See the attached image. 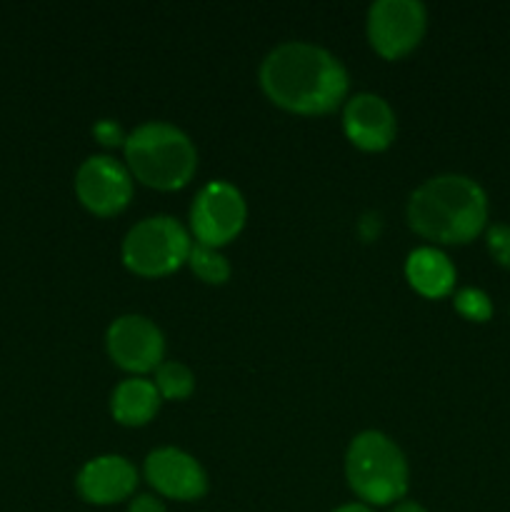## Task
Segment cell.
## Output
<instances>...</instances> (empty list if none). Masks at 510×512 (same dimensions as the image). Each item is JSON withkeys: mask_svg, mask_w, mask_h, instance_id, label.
Listing matches in <instances>:
<instances>
[{"mask_svg": "<svg viewBox=\"0 0 510 512\" xmlns=\"http://www.w3.org/2000/svg\"><path fill=\"white\" fill-rule=\"evenodd\" d=\"M368 40L383 58L395 60L415 50L428 28V10L420 0H375L368 8Z\"/></svg>", "mask_w": 510, "mask_h": 512, "instance_id": "cell-7", "label": "cell"}, {"mask_svg": "<svg viewBox=\"0 0 510 512\" xmlns=\"http://www.w3.org/2000/svg\"><path fill=\"white\" fill-rule=\"evenodd\" d=\"M488 223V195L478 180L460 173L433 175L410 193L408 225L425 240L463 245Z\"/></svg>", "mask_w": 510, "mask_h": 512, "instance_id": "cell-2", "label": "cell"}, {"mask_svg": "<svg viewBox=\"0 0 510 512\" xmlns=\"http://www.w3.org/2000/svg\"><path fill=\"white\" fill-rule=\"evenodd\" d=\"M488 250L495 263L510 270V225L498 223L488 230Z\"/></svg>", "mask_w": 510, "mask_h": 512, "instance_id": "cell-18", "label": "cell"}, {"mask_svg": "<svg viewBox=\"0 0 510 512\" xmlns=\"http://www.w3.org/2000/svg\"><path fill=\"white\" fill-rule=\"evenodd\" d=\"M123 150L130 175L155 190L185 188L198 170V148L168 120L140 123L128 133Z\"/></svg>", "mask_w": 510, "mask_h": 512, "instance_id": "cell-3", "label": "cell"}, {"mask_svg": "<svg viewBox=\"0 0 510 512\" xmlns=\"http://www.w3.org/2000/svg\"><path fill=\"white\" fill-rule=\"evenodd\" d=\"M188 265L190 270L208 285L228 283L230 273H233L228 258L220 253V248H210V245L200 243H193V248H190Z\"/></svg>", "mask_w": 510, "mask_h": 512, "instance_id": "cell-16", "label": "cell"}, {"mask_svg": "<svg viewBox=\"0 0 510 512\" xmlns=\"http://www.w3.org/2000/svg\"><path fill=\"white\" fill-rule=\"evenodd\" d=\"M393 512H428V510L418 503H400V505H395Z\"/></svg>", "mask_w": 510, "mask_h": 512, "instance_id": "cell-22", "label": "cell"}, {"mask_svg": "<svg viewBox=\"0 0 510 512\" xmlns=\"http://www.w3.org/2000/svg\"><path fill=\"white\" fill-rule=\"evenodd\" d=\"M333 512H373V510H370L365 503H348V505H340V508Z\"/></svg>", "mask_w": 510, "mask_h": 512, "instance_id": "cell-21", "label": "cell"}, {"mask_svg": "<svg viewBox=\"0 0 510 512\" xmlns=\"http://www.w3.org/2000/svg\"><path fill=\"white\" fill-rule=\"evenodd\" d=\"M160 400L163 398L153 380L133 375L115 385L113 395H110V413L120 425L135 428V425H145L155 418Z\"/></svg>", "mask_w": 510, "mask_h": 512, "instance_id": "cell-14", "label": "cell"}, {"mask_svg": "<svg viewBox=\"0 0 510 512\" xmlns=\"http://www.w3.org/2000/svg\"><path fill=\"white\" fill-rule=\"evenodd\" d=\"M190 248H193V238L183 223L170 215H150V218L138 220L125 233L120 258L130 273L143 275V278H160L188 263Z\"/></svg>", "mask_w": 510, "mask_h": 512, "instance_id": "cell-5", "label": "cell"}, {"mask_svg": "<svg viewBox=\"0 0 510 512\" xmlns=\"http://www.w3.org/2000/svg\"><path fill=\"white\" fill-rule=\"evenodd\" d=\"M345 478L368 505H390L408 493L410 468L393 438L380 430H363L345 450Z\"/></svg>", "mask_w": 510, "mask_h": 512, "instance_id": "cell-4", "label": "cell"}, {"mask_svg": "<svg viewBox=\"0 0 510 512\" xmlns=\"http://www.w3.org/2000/svg\"><path fill=\"white\" fill-rule=\"evenodd\" d=\"M93 135H95V140H98V143L108 145V148H115V145H125V138H128V135L123 133V128H120V125L115 123V120H110V118L98 120V123L93 125Z\"/></svg>", "mask_w": 510, "mask_h": 512, "instance_id": "cell-19", "label": "cell"}, {"mask_svg": "<svg viewBox=\"0 0 510 512\" xmlns=\"http://www.w3.org/2000/svg\"><path fill=\"white\" fill-rule=\"evenodd\" d=\"M75 195L95 215H118L133 198V175L113 155H90L75 173Z\"/></svg>", "mask_w": 510, "mask_h": 512, "instance_id": "cell-9", "label": "cell"}, {"mask_svg": "<svg viewBox=\"0 0 510 512\" xmlns=\"http://www.w3.org/2000/svg\"><path fill=\"white\" fill-rule=\"evenodd\" d=\"M453 303L455 310L473 323H485L493 315V303H490L488 293H483L480 288H460Z\"/></svg>", "mask_w": 510, "mask_h": 512, "instance_id": "cell-17", "label": "cell"}, {"mask_svg": "<svg viewBox=\"0 0 510 512\" xmlns=\"http://www.w3.org/2000/svg\"><path fill=\"white\" fill-rule=\"evenodd\" d=\"M405 278L425 298H443L455 288V265L440 248L423 245L405 260Z\"/></svg>", "mask_w": 510, "mask_h": 512, "instance_id": "cell-13", "label": "cell"}, {"mask_svg": "<svg viewBox=\"0 0 510 512\" xmlns=\"http://www.w3.org/2000/svg\"><path fill=\"white\" fill-rule=\"evenodd\" d=\"M145 478L160 495L173 500H198L208 493V473L185 450L165 445L145 458Z\"/></svg>", "mask_w": 510, "mask_h": 512, "instance_id": "cell-10", "label": "cell"}, {"mask_svg": "<svg viewBox=\"0 0 510 512\" xmlns=\"http://www.w3.org/2000/svg\"><path fill=\"white\" fill-rule=\"evenodd\" d=\"M138 485V470L123 455H98L80 468L75 478L80 498L93 505H113L130 498Z\"/></svg>", "mask_w": 510, "mask_h": 512, "instance_id": "cell-12", "label": "cell"}, {"mask_svg": "<svg viewBox=\"0 0 510 512\" xmlns=\"http://www.w3.org/2000/svg\"><path fill=\"white\" fill-rule=\"evenodd\" d=\"M105 348L118 368L133 375L150 373L165 360L163 330L140 313L115 318L105 333Z\"/></svg>", "mask_w": 510, "mask_h": 512, "instance_id": "cell-8", "label": "cell"}, {"mask_svg": "<svg viewBox=\"0 0 510 512\" xmlns=\"http://www.w3.org/2000/svg\"><path fill=\"white\" fill-rule=\"evenodd\" d=\"M155 388L165 400H185L195 390V375L180 360H163L155 368Z\"/></svg>", "mask_w": 510, "mask_h": 512, "instance_id": "cell-15", "label": "cell"}, {"mask_svg": "<svg viewBox=\"0 0 510 512\" xmlns=\"http://www.w3.org/2000/svg\"><path fill=\"white\" fill-rule=\"evenodd\" d=\"M263 93L278 108L298 115H325L348 100L350 75L338 55L308 40H285L258 70Z\"/></svg>", "mask_w": 510, "mask_h": 512, "instance_id": "cell-1", "label": "cell"}, {"mask_svg": "<svg viewBox=\"0 0 510 512\" xmlns=\"http://www.w3.org/2000/svg\"><path fill=\"white\" fill-rule=\"evenodd\" d=\"M343 130L355 148L378 153L395 140L398 120L383 95L365 90V93H355L345 100Z\"/></svg>", "mask_w": 510, "mask_h": 512, "instance_id": "cell-11", "label": "cell"}, {"mask_svg": "<svg viewBox=\"0 0 510 512\" xmlns=\"http://www.w3.org/2000/svg\"><path fill=\"white\" fill-rule=\"evenodd\" d=\"M248 220L243 193L228 180H210L195 193L190 205V233L195 243L223 248L235 240Z\"/></svg>", "mask_w": 510, "mask_h": 512, "instance_id": "cell-6", "label": "cell"}, {"mask_svg": "<svg viewBox=\"0 0 510 512\" xmlns=\"http://www.w3.org/2000/svg\"><path fill=\"white\" fill-rule=\"evenodd\" d=\"M128 512H168V510H165V505L160 503L155 495H138V498L130 503Z\"/></svg>", "mask_w": 510, "mask_h": 512, "instance_id": "cell-20", "label": "cell"}]
</instances>
